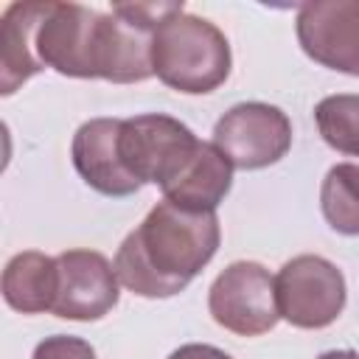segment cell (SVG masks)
I'll return each instance as SVG.
<instances>
[{
    "label": "cell",
    "mask_w": 359,
    "mask_h": 359,
    "mask_svg": "<svg viewBox=\"0 0 359 359\" xmlns=\"http://www.w3.org/2000/svg\"><path fill=\"white\" fill-rule=\"evenodd\" d=\"M219 241L216 210H188L163 199L121 241L118 280L140 297H174L210 264Z\"/></svg>",
    "instance_id": "cell-1"
},
{
    "label": "cell",
    "mask_w": 359,
    "mask_h": 359,
    "mask_svg": "<svg viewBox=\"0 0 359 359\" xmlns=\"http://www.w3.org/2000/svg\"><path fill=\"white\" fill-rule=\"evenodd\" d=\"M230 42L205 17L188 14L185 6L168 14L151 39L154 76L185 95H205L230 76Z\"/></svg>",
    "instance_id": "cell-2"
},
{
    "label": "cell",
    "mask_w": 359,
    "mask_h": 359,
    "mask_svg": "<svg viewBox=\"0 0 359 359\" xmlns=\"http://www.w3.org/2000/svg\"><path fill=\"white\" fill-rule=\"evenodd\" d=\"M199 137L177 118L163 112H146L123 118L121 123V160L126 171L140 182L160 185L165 191L188 165L199 149Z\"/></svg>",
    "instance_id": "cell-3"
},
{
    "label": "cell",
    "mask_w": 359,
    "mask_h": 359,
    "mask_svg": "<svg viewBox=\"0 0 359 359\" xmlns=\"http://www.w3.org/2000/svg\"><path fill=\"white\" fill-rule=\"evenodd\" d=\"M280 317L306 331L328 328L345 309L348 286L337 264L323 255H294L275 275Z\"/></svg>",
    "instance_id": "cell-4"
},
{
    "label": "cell",
    "mask_w": 359,
    "mask_h": 359,
    "mask_svg": "<svg viewBox=\"0 0 359 359\" xmlns=\"http://www.w3.org/2000/svg\"><path fill=\"white\" fill-rule=\"evenodd\" d=\"M208 311L236 337H261L280 320L275 278L258 261H233L210 283Z\"/></svg>",
    "instance_id": "cell-5"
},
{
    "label": "cell",
    "mask_w": 359,
    "mask_h": 359,
    "mask_svg": "<svg viewBox=\"0 0 359 359\" xmlns=\"http://www.w3.org/2000/svg\"><path fill=\"white\" fill-rule=\"evenodd\" d=\"M213 146L233 168L258 171L292 149V121L280 107L244 101L230 107L213 126Z\"/></svg>",
    "instance_id": "cell-6"
},
{
    "label": "cell",
    "mask_w": 359,
    "mask_h": 359,
    "mask_svg": "<svg viewBox=\"0 0 359 359\" xmlns=\"http://www.w3.org/2000/svg\"><path fill=\"white\" fill-rule=\"evenodd\" d=\"M95 8L79 3H45L34 31V50L42 67H53L70 79H95Z\"/></svg>",
    "instance_id": "cell-7"
},
{
    "label": "cell",
    "mask_w": 359,
    "mask_h": 359,
    "mask_svg": "<svg viewBox=\"0 0 359 359\" xmlns=\"http://www.w3.org/2000/svg\"><path fill=\"white\" fill-rule=\"evenodd\" d=\"M294 31L309 59L359 76V0H309L297 8Z\"/></svg>",
    "instance_id": "cell-8"
},
{
    "label": "cell",
    "mask_w": 359,
    "mask_h": 359,
    "mask_svg": "<svg viewBox=\"0 0 359 359\" xmlns=\"http://www.w3.org/2000/svg\"><path fill=\"white\" fill-rule=\"evenodd\" d=\"M56 300L50 314L62 320H101L118 306L121 280L115 264L95 250H67L56 255Z\"/></svg>",
    "instance_id": "cell-9"
},
{
    "label": "cell",
    "mask_w": 359,
    "mask_h": 359,
    "mask_svg": "<svg viewBox=\"0 0 359 359\" xmlns=\"http://www.w3.org/2000/svg\"><path fill=\"white\" fill-rule=\"evenodd\" d=\"M121 123L123 118H90L76 129L70 143L79 177L104 196H132L143 188L121 160Z\"/></svg>",
    "instance_id": "cell-10"
},
{
    "label": "cell",
    "mask_w": 359,
    "mask_h": 359,
    "mask_svg": "<svg viewBox=\"0 0 359 359\" xmlns=\"http://www.w3.org/2000/svg\"><path fill=\"white\" fill-rule=\"evenodd\" d=\"M48 0L11 3L0 20V93L11 95L31 76L45 70L34 50V31Z\"/></svg>",
    "instance_id": "cell-11"
},
{
    "label": "cell",
    "mask_w": 359,
    "mask_h": 359,
    "mask_svg": "<svg viewBox=\"0 0 359 359\" xmlns=\"http://www.w3.org/2000/svg\"><path fill=\"white\" fill-rule=\"evenodd\" d=\"M233 188L230 160L210 143H199L196 154L188 160L182 174L163 191V199L188 210H216Z\"/></svg>",
    "instance_id": "cell-12"
},
{
    "label": "cell",
    "mask_w": 359,
    "mask_h": 359,
    "mask_svg": "<svg viewBox=\"0 0 359 359\" xmlns=\"http://www.w3.org/2000/svg\"><path fill=\"white\" fill-rule=\"evenodd\" d=\"M56 280H59L56 258L36 250L17 252L8 258L3 269V280H0L3 300L20 314L50 311L56 300Z\"/></svg>",
    "instance_id": "cell-13"
},
{
    "label": "cell",
    "mask_w": 359,
    "mask_h": 359,
    "mask_svg": "<svg viewBox=\"0 0 359 359\" xmlns=\"http://www.w3.org/2000/svg\"><path fill=\"white\" fill-rule=\"evenodd\" d=\"M320 208L331 230L359 236V165L337 163L320 188Z\"/></svg>",
    "instance_id": "cell-14"
},
{
    "label": "cell",
    "mask_w": 359,
    "mask_h": 359,
    "mask_svg": "<svg viewBox=\"0 0 359 359\" xmlns=\"http://www.w3.org/2000/svg\"><path fill=\"white\" fill-rule=\"evenodd\" d=\"M314 121L320 129V137L351 157H359V95L337 93L325 95L314 107Z\"/></svg>",
    "instance_id": "cell-15"
},
{
    "label": "cell",
    "mask_w": 359,
    "mask_h": 359,
    "mask_svg": "<svg viewBox=\"0 0 359 359\" xmlns=\"http://www.w3.org/2000/svg\"><path fill=\"white\" fill-rule=\"evenodd\" d=\"M31 359H95V348L81 337L53 334L34 348Z\"/></svg>",
    "instance_id": "cell-16"
},
{
    "label": "cell",
    "mask_w": 359,
    "mask_h": 359,
    "mask_svg": "<svg viewBox=\"0 0 359 359\" xmlns=\"http://www.w3.org/2000/svg\"><path fill=\"white\" fill-rule=\"evenodd\" d=\"M168 359H233L227 351L216 348V345H205V342H188L180 345L177 351L168 353Z\"/></svg>",
    "instance_id": "cell-17"
},
{
    "label": "cell",
    "mask_w": 359,
    "mask_h": 359,
    "mask_svg": "<svg viewBox=\"0 0 359 359\" xmlns=\"http://www.w3.org/2000/svg\"><path fill=\"white\" fill-rule=\"evenodd\" d=\"M317 359H359V353L351 351V348H342V351H325V353H320Z\"/></svg>",
    "instance_id": "cell-18"
}]
</instances>
